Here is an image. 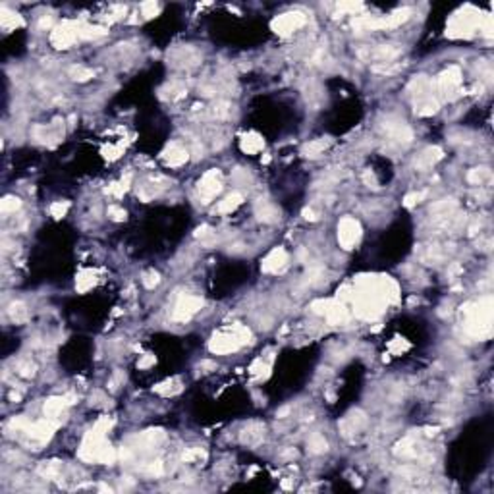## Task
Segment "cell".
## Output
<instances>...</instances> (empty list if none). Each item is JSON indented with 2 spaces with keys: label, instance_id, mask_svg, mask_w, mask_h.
Segmentation results:
<instances>
[{
  "label": "cell",
  "instance_id": "d4e9b609",
  "mask_svg": "<svg viewBox=\"0 0 494 494\" xmlns=\"http://www.w3.org/2000/svg\"><path fill=\"white\" fill-rule=\"evenodd\" d=\"M93 284H95V276H93V274H81V276L78 278V290L85 291V290H89Z\"/></svg>",
  "mask_w": 494,
  "mask_h": 494
},
{
  "label": "cell",
  "instance_id": "30bf717a",
  "mask_svg": "<svg viewBox=\"0 0 494 494\" xmlns=\"http://www.w3.org/2000/svg\"><path fill=\"white\" fill-rule=\"evenodd\" d=\"M187 158H189L187 149H184V147L178 145V143H172V145L164 151V160L168 166H182Z\"/></svg>",
  "mask_w": 494,
  "mask_h": 494
},
{
  "label": "cell",
  "instance_id": "5bb4252c",
  "mask_svg": "<svg viewBox=\"0 0 494 494\" xmlns=\"http://www.w3.org/2000/svg\"><path fill=\"white\" fill-rule=\"evenodd\" d=\"M440 156H442V151H440V149L429 147V149H425V151L415 158V166L417 168H429V166L435 164Z\"/></svg>",
  "mask_w": 494,
  "mask_h": 494
},
{
  "label": "cell",
  "instance_id": "8fae6325",
  "mask_svg": "<svg viewBox=\"0 0 494 494\" xmlns=\"http://www.w3.org/2000/svg\"><path fill=\"white\" fill-rule=\"evenodd\" d=\"M459 81H462V78H459V70L457 68H448L438 78V89L440 91H444V93H448V91H454L457 85H459Z\"/></svg>",
  "mask_w": 494,
  "mask_h": 494
},
{
  "label": "cell",
  "instance_id": "603a6c76",
  "mask_svg": "<svg viewBox=\"0 0 494 494\" xmlns=\"http://www.w3.org/2000/svg\"><path fill=\"white\" fill-rule=\"evenodd\" d=\"M8 313H10V317L16 320V322H20V320H23L25 317H27V311H25V307H23L21 303H12Z\"/></svg>",
  "mask_w": 494,
  "mask_h": 494
},
{
  "label": "cell",
  "instance_id": "2e32d148",
  "mask_svg": "<svg viewBox=\"0 0 494 494\" xmlns=\"http://www.w3.org/2000/svg\"><path fill=\"white\" fill-rule=\"evenodd\" d=\"M242 199H243V197H242V195H240V193H232V195H228V197H226L224 201H220V203H218V207H216V211H218V213H222V214L232 213L234 209H236L238 205L242 203Z\"/></svg>",
  "mask_w": 494,
  "mask_h": 494
},
{
  "label": "cell",
  "instance_id": "7402d4cb",
  "mask_svg": "<svg viewBox=\"0 0 494 494\" xmlns=\"http://www.w3.org/2000/svg\"><path fill=\"white\" fill-rule=\"evenodd\" d=\"M70 76L76 79V81H85V79L93 78V72L89 68H83V66H74L70 70Z\"/></svg>",
  "mask_w": 494,
  "mask_h": 494
},
{
  "label": "cell",
  "instance_id": "cb8c5ba5",
  "mask_svg": "<svg viewBox=\"0 0 494 494\" xmlns=\"http://www.w3.org/2000/svg\"><path fill=\"white\" fill-rule=\"evenodd\" d=\"M141 282H143V286H145V288L153 290L156 284L160 282V276H158V272L149 271V272H145V274H143V280H141Z\"/></svg>",
  "mask_w": 494,
  "mask_h": 494
},
{
  "label": "cell",
  "instance_id": "f546056e",
  "mask_svg": "<svg viewBox=\"0 0 494 494\" xmlns=\"http://www.w3.org/2000/svg\"><path fill=\"white\" fill-rule=\"evenodd\" d=\"M108 216H110L112 220H124V218H126V211L120 209V207H110V209H108Z\"/></svg>",
  "mask_w": 494,
  "mask_h": 494
},
{
  "label": "cell",
  "instance_id": "52a82bcc",
  "mask_svg": "<svg viewBox=\"0 0 494 494\" xmlns=\"http://www.w3.org/2000/svg\"><path fill=\"white\" fill-rule=\"evenodd\" d=\"M220 187H222V182H220L218 170L207 172V174L201 178V182H199V195H201L203 203H209L211 199H214V197L218 195V191H220Z\"/></svg>",
  "mask_w": 494,
  "mask_h": 494
},
{
  "label": "cell",
  "instance_id": "4dcf8cb0",
  "mask_svg": "<svg viewBox=\"0 0 494 494\" xmlns=\"http://www.w3.org/2000/svg\"><path fill=\"white\" fill-rule=\"evenodd\" d=\"M423 197H425V193H423V191H421V193L407 195V197H406V205H409V207H411V205L419 203V201H421V199H423Z\"/></svg>",
  "mask_w": 494,
  "mask_h": 494
},
{
  "label": "cell",
  "instance_id": "ac0fdd59",
  "mask_svg": "<svg viewBox=\"0 0 494 494\" xmlns=\"http://www.w3.org/2000/svg\"><path fill=\"white\" fill-rule=\"evenodd\" d=\"M309 448L313 454H322V452H326L328 444H326V440H324L322 435H313L309 438Z\"/></svg>",
  "mask_w": 494,
  "mask_h": 494
},
{
  "label": "cell",
  "instance_id": "7a4b0ae2",
  "mask_svg": "<svg viewBox=\"0 0 494 494\" xmlns=\"http://www.w3.org/2000/svg\"><path fill=\"white\" fill-rule=\"evenodd\" d=\"M247 338H249V330L236 324L232 328L214 334L209 348L214 353H230V351H236L238 348H242L243 344L247 342Z\"/></svg>",
  "mask_w": 494,
  "mask_h": 494
},
{
  "label": "cell",
  "instance_id": "f1b7e54d",
  "mask_svg": "<svg viewBox=\"0 0 494 494\" xmlns=\"http://www.w3.org/2000/svg\"><path fill=\"white\" fill-rule=\"evenodd\" d=\"M68 211V203H62V201H58V203H52V207H50V213H52V216H56V218H60V216H64V213Z\"/></svg>",
  "mask_w": 494,
  "mask_h": 494
},
{
  "label": "cell",
  "instance_id": "8992f818",
  "mask_svg": "<svg viewBox=\"0 0 494 494\" xmlns=\"http://www.w3.org/2000/svg\"><path fill=\"white\" fill-rule=\"evenodd\" d=\"M303 23H305V16L301 12H290V14L278 16L276 20L272 21V27L280 35H290L291 31L300 29Z\"/></svg>",
  "mask_w": 494,
  "mask_h": 494
},
{
  "label": "cell",
  "instance_id": "44dd1931",
  "mask_svg": "<svg viewBox=\"0 0 494 494\" xmlns=\"http://www.w3.org/2000/svg\"><path fill=\"white\" fill-rule=\"evenodd\" d=\"M20 207H21L20 199H18V197H12V195H8V197H4V199H2V203H0V211H2V213H16Z\"/></svg>",
  "mask_w": 494,
  "mask_h": 494
},
{
  "label": "cell",
  "instance_id": "9c48e42d",
  "mask_svg": "<svg viewBox=\"0 0 494 494\" xmlns=\"http://www.w3.org/2000/svg\"><path fill=\"white\" fill-rule=\"evenodd\" d=\"M286 265H288V255H286V251H284L282 247H278V249H274V251H271L267 257H265L261 269H262V272H272V274H276V272L284 271Z\"/></svg>",
  "mask_w": 494,
  "mask_h": 494
},
{
  "label": "cell",
  "instance_id": "9a60e30c",
  "mask_svg": "<svg viewBox=\"0 0 494 494\" xmlns=\"http://www.w3.org/2000/svg\"><path fill=\"white\" fill-rule=\"evenodd\" d=\"M0 23L4 29H16L18 25H21V18L16 14V12L8 10V8H2V18H0Z\"/></svg>",
  "mask_w": 494,
  "mask_h": 494
},
{
  "label": "cell",
  "instance_id": "d6986e66",
  "mask_svg": "<svg viewBox=\"0 0 494 494\" xmlns=\"http://www.w3.org/2000/svg\"><path fill=\"white\" fill-rule=\"evenodd\" d=\"M257 214L262 222H274L276 220V209L269 203H262V207L257 209Z\"/></svg>",
  "mask_w": 494,
  "mask_h": 494
},
{
  "label": "cell",
  "instance_id": "3957f363",
  "mask_svg": "<svg viewBox=\"0 0 494 494\" xmlns=\"http://www.w3.org/2000/svg\"><path fill=\"white\" fill-rule=\"evenodd\" d=\"M479 25H481V21H479L477 14L462 12V14L452 18L450 25H448V35L450 37H469V35H473Z\"/></svg>",
  "mask_w": 494,
  "mask_h": 494
},
{
  "label": "cell",
  "instance_id": "e0dca14e",
  "mask_svg": "<svg viewBox=\"0 0 494 494\" xmlns=\"http://www.w3.org/2000/svg\"><path fill=\"white\" fill-rule=\"evenodd\" d=\"M107 35L105 27H97V25H79V39H97Z\"/></svg>",
  "mask_w": 494,
  "mask_h": 494
},
{
  "label": "cell",
  "instance_id": "ffe728a7",
  "mask_svg": "<svg viewBox=\"0 0 494 494\" xmlns=\"http://www.w3.org/2000/svg\"><path fill=\"white\" fill-rule=\"evenodd\" d=\"M486 180H490V170L488 168H475L469 172V182L471 184H483Z\"/></svg>",
  "mask_w": 494,
  "mask_h": 494
},
{
  "label": "cell",
  "instance_id": "7c38bea8",
  "mask_svg": "<svg viewBox=\"0 0 494 494\" xmlns=\"http://www.w3.org/2000/svg\"><path fill=\"white\" fill-rule=\"evenodd\" d=\"M363 425H365V415H363L361 411H353L351 415H348L342 423H340V429H342L344 435H353V433H357Z\"/></svg>",
  "mask_w": 494,
  "mask_h": 494
},
{
  "label": "cell",
  "instance_id": "ba28073f",
  "mask_svg": "<svg viewBox=\"0 0 494 494\" xmlns=\"http://www.w3.org/2000/svg\"><path fill=\"white\" fill-rule=\"evenodd\" d=\"M201 305H203V301L199 300V298H195V295H184V298H180V301L176 303L174 307V319L176 320L191 319L195 313L201 309Z\"/></svg>",
  "mask_w": 494,
  "mask_h": 494
},
{
  "label": "cell",
  "instance_id": "4316f807",
  "mask_svg": "<svg viewBox=\"0 0 494 494\" xmlns=\"http://www.w3.org/2000/svg\"><path fill=\"white\" fill-rule=\"evenodd\" d=\"M35 365L31 363V361H21L20 365H18V373H20L21 377H33L35 375Z\"/></svg>",
  "mask_w": 494,
  "mask_h": 494
},
{
  "label": "cell",
  "instance_id": "5b68a950",
  "mask_svg": "<svg viewBox=\"0 0 494 494\" xmlns=\"http://www.w3.org/2000/svg\"><path fill=\"white\" fill-rule=\"evenodd\" d=\"M78 39H79V25L70 23V21H64L62 25L54 27V29H52V35H50V43H52L56 49H68V47H72Z\"/></svg>",
  "mask_w": 494,
  "mask_h": 494
},
{
  "label": "cell",
  "instance_id": "6da1fadb",
  "mask_svg": "<svg viewBox=\"0 0 494 494\" xmlns=\"http://www.w3.org/2000/svg\"><path fill=\"white\" fill-rule=\"evenodd\" d=\"M492 301L490 298H484L479 303H471L465 309V330L475 338H484L490 334V322H492Z\"/></svg>",
  "mask_w": 494,
  "mask_h": 494
},
{
  "label": "cell",
  "instance_id": "1f68e13d",
  "mask_svg": "<svg viewBox=\"0 0 494 494\" xmlns=\"http://www.w3.org/2000/svg\"><path fill=\"white\" fill-rule=\"evenodd\" d=\"M153 361H155L153 357H145L143 361H139V367H149V365H151Z\"/></svg>",
  "mask_w": 494,
  "mask_h": 494
},
{
  "label": "cell",
  "instance_id": "83f0119b",
  "mask_svg": "<svg viewBox=\"0 0 494 494\" xmlns=\"http://www.w3.org/2000/svg\"><path fill=\"white\" fill-rule=\"evenodd\" d=\"M141 10H143L145 18H153L156 12H158V4L156 2H145V4H141Z\"/></svg>",
  "mask_w": 494,
  "mask_h": 494
},
{
  "label": "cell",
  "instance_id": "484cf974",
  "mask_svg": "<svg viewBox=\"0 0 494 494\" xmlns=\"http://www.w3.org/2000/svg\"><path fill=\"white\" fill-rule=\"evenodd\" d=\"M326 147V141H313V143H309V145L305 147V153H307V156H317Z\"/></svg>",
  "mask_w": 494,
  "mask_h": 494
},
{
  "label": "cell",
  "instance_id": "4fadbf2b",
  "mask_svg": "<svg viewBox=\"0 0 494 494\" xmlns=\"http://www.w3.org/2000/svg\"><path fill=\"white\" fill-rule=\"evenodd\" d=\"M242 151L243 153H249V155H255V153H259V151H262V147H265V141H262L261 136H257V134H247V136L242 137Z\"/></svg>",
  "mask_w": 494,
  "mask_h": 494
},
{
  "label": "cell",
  "instance_id": "277c9868",
  "mask_svg": "<svg viewBox=\"0 0 494 494\" xmlns=\"http://www.w3.org/2000/svg\"><path fill=\"white\" fill-rule=\"evenodd\" d=\"M359 238H361V226H359V222L355 220V218H351V216H346V218H342L338 224V242L340 245L344 247V249H351V247H355L359 242Z\"/></svg>",
  "mask_w": 494,
  "mask_h": 494
}]
</instances>
